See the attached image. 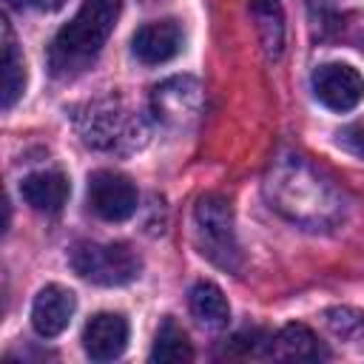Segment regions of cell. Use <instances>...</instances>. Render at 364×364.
<instances>
[{
	"label": "cell",
	"instance_id": "6da1fadb",
	"mask_svg": "<svg viewBox=\"0 0 364 364\" xmlns=\"http://www.w3.org/2000/svg\"><path fill=\"white\" fill-rule=\"evenodd\" d=\"M119 20V0H82L77 14L54 34L48 48V68L54 77L82 71L105 46Z\"/></svg>",
	"mask_w": 364,
	"mask_h": 364
},
{
	"label": "cell",
	"instance_id": "7a4b0ae2",
	"mask_svg": "<svg viewBox=\"0 0 364 364\" xmlns=\"http://www.w3.org/2000/svg\"><path fill=\"white\" fill-rule=\"evenodd\" d=\"M193 239L205 259H210L216 267L236 273L242 267V253L233 230V210L228 199L208 193L193 208Z\"/></svg>",
	"mask_w": 364,
	"mask_h": 364
},
{
	"label": "cell",
	"instance_id": "3957f363",
	"mask_svg": "<svg viewBox=\"0 0 364 364\" xmlns=\"http://www.w3.org/2000/svg\"><path fill=\"white\" fill-rule=\"evenodd\" d=\"M68 262L80 279H85L91 284H102V287L128 284L139 276V267H142L139 256L122 242H108V245L80 242V245H74Z\"/></svg>",
	"mask_w": 364,
	"mask_h": 364
},
{
	"label": "cell",
	"instance_id": "277c9868",
	"mask_svg": "<svg viewBox=\"0 0 364 364\" xmlns=\"http://www.w3.org/2000/svg\"><path fill=\"white\" fill-rule=\"evenodd\" d=\"M88 205L105 222H125L136 210V188L117 171H97L88 179Z\"/></svg>",
	"mask_w": 364,
	"mask_h": 364
},
{
	"label": "cell",
	"instance_id": "5b68a950",
	"mask_svg": "<svg viewBox=\"0 0 364 364\" xmlns=\"http://www.w3.org/2000/svg\"><path fill=\"white\" fill-rule=\"evenodd\" d=\"M313 91L330 111H353L364 100V77L347 63H324L313 71Z\"/></svg>",
	"mask_w": 364,
	"mask_h": 364
},
{
	"label": "cell",
	"instance_id": "8992f818",
	"mask_svg": "<svg viewBox=\"0 0 364 364\" xmlns=\"http://www.w3.org/2000/svg\"><path fill=\"white\" fill-rule=\"evenodd\" d=\"M131 48H134V57L142 60L145 65H159L182 54L185 34L173 20H154L134 31Z\"/></svg>",
	"mask_w": 364,
	"mask_h": 364
},
{
	"label": "cell",
	"instance_id": "52a82bcc",
	"mask_svg": "<svg viewBox=\"0 0 364 364\" xmlns=\"http://www.w3.org/2000/svg\"><path fill=\"white\" fill-rule=\"evenodd\" d=\"M128 347V321L119 313H97L82 330V350L94 361H114Z\"/></svg>",
	"mask_w": 364,
	"mask_h": 364
},
{
	"label": "cell",
	"instance_id": "ba28073f",
	"mask_svg": "<svg viewBox=\"0 0 364 364\" xmlns=\"http://www.w3.org/2000/svg\"><path fill=\"white\" fill-rule=\"evenodd\" d=\"M74 310H77L74 293L65 290V287H60V284H48V287H43L34 296V304H31V327L37 330V336L54 338V336H60L68 327Z\"/></svg>",
	"mask_w": 364,
	"mask_h": 364
},
{
	"label": "cell",
	"instance_id": "9c48e42d",
	"mask_svg": "<svg viewBox=\"0 0 364 364\" xmlns=\"http://www.w3.org/2000/svg\"><path fill=\"white\" fill-rule=\"evenodd\" d=\"M68 193H71V185L60 171H37L20 182L23 202L40 213H60L63 205L68 202Z\"/></svg>",
	"mask_w": 364,
	"mask_h": 364
},
{
	"label": "cell",
	"instance_id": "30bf717a",
	"mask_svg": "<svg viewBox=\"0 0 364 364\" xmlns=\"http://www.w3.org/2000/svg\"><path fill=\"white\" fill-rule=\"evenodd\" d=\"M156 117L165 122H182V117H193L199 108V88L193 80H168L154 94Z\"/></svg>",
	"mask_w": 364,
	"mask_h": 364
},
{
	"label": "cell",
	"instance_id": "8fae6325",
	"mask_svg": "<svg viewBox=\"0 0 364 364\" xmlns=\"http://www.w3.org/2000/svg\"><path fill=\"white\" fill-rule=\"evenodd\" d=\"M270 355L284 358V361H318V358H327V350L318 344L310 327L287 324L270 341Z\"/></svg>",
	"mask_w": 364,
	"mask_h": 364
},
{
	"label": "cell",
	"instance_id": "7c38bea8",
	"mask_svg": "<svg viewBox=\"0 0 364 364\" xmlns=\"http://www.w3.org/2000/svg\"><path fill=\"white\" fill-rule=\"evenodd\" d=\"M82 134H85V142H94V145H105V148H114L119 139H131L128 136V125H131V117L117 111V108H102V111H88L82 117Z\"/></svg>",
	"mask_w": 364,
	"mask_h": 364
},
{
	"label": "cell",
	"instance_id": "4fadbf2b",
	"mask_svg": "<svg viewBox=\"0 0 364 364\" xmlns=\"http://www.w3.org/2000/svg\"><path fill=\"white\" fill-rule=\"evenodd\" d=\"M188 304H191L193 318L205 327H225L228 318H230V304L213 282H196L191 287Z\"/></svg>",
	"mask_w": 364,
	"mask_h": 364
},
{
	"label": "cell",
	"instance_id": "5bb4252c",
	"mask_svg": "<svg viewBox=\"0 0 364 364\" xmlns=\"http://www.w3.org/2000/svg\"><path fill=\"white\" fill-rule=\"evenodd\" d=\"M250 14L256 20V31L262 40V48L267 51V57H279L284 48V11L279 0H253L250 3Z\"/></svg>",
	"mask_w": 364,
	"mask_h": 364
},
{
	"label": "cell",
	"instance_id": "9a60e30c",
	"mask_svg": "<svg viewBox=\"0 0 364 364\" xmlns=\"http://www.w3.org/2000/svg\"><path fill=\"white\" fill-rule=\"evenodd\" d=\"M26 91V63L17 51L9 23H3V108L9 111Z\"/></svg>",
	"mask_w": 364,
	"mask_h": 364
},
{
	"label": "cell",
	"instance_id": "2e32d148",
	"mask_svg": "<svg viewBox=\"0 0 364 364\" xmlns=\"http://www.w3.org/2000/svg\"><path fill=\"white\" fill-rule=\"evenodd\" d=\"M193 358V350L188 344V336L185 330L173 321V318H165L156 330V338H154V350H151V361H191Z\"/></svg>",
	"mask_w": 364,
	"mask_h": 364
},
{
	"label": "cell",
	"instance_id": "e0dca14e",
	"mask_svg": "<svg viewBox=\"0 0 364 364\" xmlns=\"http://www.w3.org/2000/svg\"><path fill=\"white\" fill-rule=\"evenodd\" d=\"M327 327L333 330V336L344 338V341H364V313L355 307H333L324 313Z\"/></svg>",
	"mask_w": 364,
	"mask_h": 364
},
{
	"label": "cell",
	"instance_id": "ac0fdd59",
	"mask_svg": "<svg viewBox=\"0 0 364 364\" xmlns=\"http://www.w3.org/2000/svg\"><path fill=\"white\" fill-rule=\"evenodd\" d=\"M338 145H344L355 156H364V125H353V128L341 131L338 134Z\"/></svg>",
	"mask_w": 364,
	"mask_h": 364
},
{
	"label": "cell",
	"instance_id": "d6986e66",
	"mask_svg": "<svg viewBox=\"0 0 364 364\" xmlns=\"http://www.w3.org/2000/svg\"><path fill=\"white\" fill-rule=\"evenodd\" d=\"M63 3L65 0H34V6L43 11H57V9H63Z\"/></svg>",
	"mask_w": 364,
	"mask_h": 364
}]
</instances>
